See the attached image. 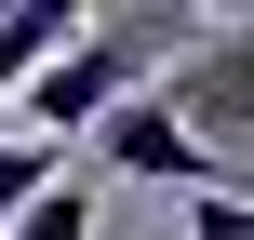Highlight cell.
<instances>
[{
  "label": "cell",
  "mask_w": 254,
  "mask_h": 240,
  "mask_svg": "<svg viewBox=\"0 0 254 240\" xmlns=\"http://www.w3.org/2000/svg\"><path fill=\"white\" fill-rule=\"evenodd\" d=\"M147 67H161V27H80L40 80H27V134H107L134 94H147Z\"/></svg>",
  "instance_id": "obj_1"
},
{
  "label": "cell",
  "mask_w": 254,
  "mask_h": 240,
  "mask_svg": "<svg viewBox=\"0 0 254 240\" xmlns=\"http://www.w3.org/2000/svg\"><path fill=\"white\" fill-rule=\"evenodd\" d=\"M94 160H107V174H134V187H188V200H214V187H228L214 134H188L161 80H147V94H134V107L107 120V134H94Z\"/></svg>",
  "instance_id": "obj_2"
},
{
  "label": "cell",
  "mask_w": 254,
  "mask_h": 240,
  "mask_svg": "<svg viewBox=\"0 0 254 240\" xmlns=\"http://www.w3.org/2000/svg\"><path fill=\"white\" fill-rule=\"evenodd\" d=\"M161 94H174L188 134H254V13L214 27V40H188V53L161 67Z\"/></svg>",
  "instance_id": "obj_3"
},
{
  "label": "cell",
  "mask_w": 254,
  "mask_h": 240,
  "mask_svg": "<svg viewBox=\"0 0 254 240\" xmlns=\"http://www.w3.org/2000/svg\"><path fill=\"white\" fill-rule=\"evenodd\" d=\"M67 174H80V147H67V134H27V120H13V134H0V240L27 227V214H40Z\"/></svg>",
  "instance_id": "obj_4"
},
{
  "label": "cell",
  "mask_w": 254,
  "mask_h": 240,
  "mask_svg": "<svg viewBox=\"0 0 254 240\" xmlns=\"http://www.w3.org/2000/svg\"><path fill=\"white\" fill-rule=\"evenodd\" d=\"M13 240H94V187L67 174V187H54V200H40V214H27V227H13Z\"/></svg>",
  "instance_id": "obj_5"
},
{
  "label": "cell",
  "mask_w": 254,
  "mask_h": 240,
  "mask_svg": "<svg viewBox=\"0 0 254 240\" xmlns=\"http://www.w3.org/2000/svg\"><path fill=\"white\" fill-rule=\"evenodd\" d=\"M188 240H254V187H214V200H188Z\"/></svg>",
  "instance_id": "obj_6"
},
{
  "label": "cell",
  "mask_w": 254,
  "mask_h": 240,
  "mask_svg": "<svg viewBox=\"0 0 254 240\" xmlns=\"http://www.w3.org/2000/svg\"><path fill=\"white\" fill-rule=\"evenodd\" d=\"M161 13H201V0H161Z\"/></svg>",
  "instance_id": "obj_7"
}]
</instances>
